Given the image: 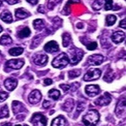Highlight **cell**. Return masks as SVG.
I'll use <instances>...</instances> for the list:
<instances>
[{
  "label": "cell",
  "instance_id": "1",
  "mask_svg": "<svg viewBox=\"0 0 126 126\" xmlns=\"http://www.w3.org/2000/svg\"><path fill=\"white\" fill-rule=\"evenodd\" d=\"M100 115L96 110H90L82 118V121L86 126H95L99 121Z\"/></svg>",
  "mask_w": 126,
  "mask_h": 126
},
{
  "label": "cell",
  "instance_id": "2",
  "mask_svg": "<svg viewBox=\"0 0 126 126\" xmlns=\"http://www.w3.org/2000/svg\"><path fill=\"white\" fill-rule=\"evenodd\" d=\"M68 53L70 55L69 62L72 65L78 64L82 60L84 56V52L80 49L73 48L68 50Z\"/></svg>",
  "mask_w": 126,
  "mask_h": 126
},
{
  "label": "cell",
  "instance_id": "3",
  "mask_svg": "<svg viewBox=\"0 0 126 126\" xmlns=\"http://www.w3.org/2000/svg\"><path fill=\"white\" fill-rule=\"evenodd\" d=\"M69 63V57L65 53H62L54 59L52 64L54 68H61L66 66Z\"/></svg>",
  "mask_w": 126,
  "mask_h": 126
},
{
  "label": "cell",
  "instance_id": "4",
  "mask_svg": "<svg viewBox=\"0 0 126 126\" xmlns=\"http://www.w3.org/2000/svg\"><path fill=\"white\" fill-rule=\"evenodd\" d=\"M101 71L98 68H90L87 71L84 77L85 81H91L97 80L100 78Z\"/></svg>",
  "mask_w": 126,
  "mask_h": 126
},
{
  "label": "cell",
  "instance_id": "5",
  "mask_svg": "<svg viewBox=\"0 0 126 126\" xmlns=\"http://www.w3.org/2000/svg\"><path fill=\"white\" fill-rule=\"evenodd\" d=\"M31 122L34 126H46L47 121L45 116L40 113H35L32 116Z\"/></svg>",
  "mask_w": 126,
  "mask_h": 126
},
{
  "label": "cell",
  "instance_id": "6",
  "mask_svg": "<svg viewBox=\"0 0 126 126\" xmlns=\"http://www.w3.org/2000/svg\"><path fill=\"white\" fill-rule=\"evenodd\" d=\"M111 95L108 92H105L103 95H101L96 100H95L94 103L95 105H99V106H106L111 102Z\"/></svg>",
  "mask_w": 126,
  "mask_h": 126
},
{
  "label": "cell",
  "instance_id": "7",
  "mask_svg": "<svg viewBox=\"0 0 126 126\" xmlns=\"http://www.w3.org/2000/svg\"><path fill=\"white\" fill-rule=\"evenodd\" d=\"M24 64V61L22 59H13L6 63V66L14 70H19Z\"/></svg>",
  "mask_w": 126,
  "mask_h": 126
},
{
  "label": "cell",
  "instance_id": "8",
  "mask_svg": "<svg viewBox=\"0 0 126 126\" xmlns=\"http://www.w3.org/2000/svg\"><path fill=\"white\" fill-rule=\"evenodd\" d=\"M104 57L101 54H95L90 56L87 59V63L90 66H99L102 63Z\"/></svg>",
  "mask_w": 126,
  "mask_h": 126
},
{
  "label": "cell",
  "instance_id": "9",
  "mask_svg": "<svg viewBox=\"0 0 126 126\" xmlns=\"http://www.w3.org/2000/svg\"><path fill=\"white\" fill-rule=\"evenodd\" d=\"M85 90L86 94L90 97L96 96L100 93V87L97 85H87Z\"/></svg>",
  "mask_w": 126,
  "mask_h": 126
},
{
  "label": "cell",
  "instance_id": "10",
  "mask_svg": "<svg viewBox=\"0 0 126 126\" xmlns=\"http://www.w3.org/2000/svg\"><path fill=\"white\" fill-rule=\"evenodd\" d=\"M44 49L46 52L49 53H53L58 51L59 46L56 41L52 40L47 43L44 47Z\"/></svg>",
  "mask_w": 126,
  "mask_h": 126
},
{
  "label": "cell",
  "instance_id": "11",
  "mask_svg": "<svg viewBox=\"0 0 126 126\" xmlns=\"http://www.w3.org/2000/svg\"><path fill=\"white\" fill-rule=\"evenodd\" d=\"M42 99L41 93L39 90H35L32 91L28 97L29 101L32 104H36L39 102Z\"/></svg>",
  "mask_w": 126,
  "mask_h": 126
},
{
  "label": "cell",
  "instance_id": "12",
  "mask_svg": "<svg viewBox=\"0 0 126 126\" xmlns=\"http://www.w3.org/2000/svg\"><path fill=\"white\" fill-rule=\"evenodd\" d=\"M48 57L47 55L43 53L36 54L34 57V63L38 66H43L47 63Z\"/></svg>",
  "mask_w": 126,
  "mask_h": 126
},
{
  "label": "cell",
  "instance_id": "13",
  "mask_svg": "<svg viewBox=\"0 0 126 126\" xmlns=\"http://www.w3.org/2000/svg\"><path fill=\"white\" fill-rule=\"evenodd\" d=\"M111 39L113 42L115 44H119L122 42L125 39V32L122 31H118L113 32L111 36Z\"/></svg>",
  "mask_w": 126,
  "mask_h": 126
},
{
  "label": "cell",
  "instance_id": "14",
  "mask_svg": "<svg viewBox=\"0 0 126 126\" xmlns=\"http://www.w3.org/2000/svg\"><path fill=\"white\" fill-rule=\"evenodd\" d=\"M17 85V81L15 79L9 78L4 82V85L7 90L13 91L15 89Z\"/></svg>",
  "mask_w": 126,
  "mask_h": 126
},
{
  "label": "cell",
  "instance_id": "15",
  "mask_svg": "<svg viewBox=\"0 0 126 126\" xmlns=\"http://www.w3.org/2000/svg\"><path fill=\"white\" fill-rule=\"evenodd\" d=\"M126 109V99L123 98L117 103L115 112L118 117H119L124 113Z\"/></svg>",
  "mask_w": 126,
  "mask_h": 126
},
{
  "label": "cell",
  "instance_id": "16",
  "mask_svg": "<svg viewBox=\"0 0 126 126\" xmlns=\"http://www.w3.org/2000/svg\"><path fill=\"white\" fill-rule=\"evenodd\" d=\"M13 111L14 114H17L25 110V107L23 104L17 101H14L12 104Z\"/></svg>",
  "mask_w": 126,
  "mask_h": 126
},
{
  "label": "cell",
  "instance_id": "17",
  "mask_svg": "<svg viewBox=\"0 0 126 126\" xmlns=\"http://www.w3.org/2000/svg\"><path fill=\"white\" fill-rule=\"evenodd\" d=\"M0 18L3 21L6 23H11L13 21L11 14L8 10L3 11L0 15Z\"/></svg>",
  "mask_w": 126,
  "mask_h": 126
},
{
  "label": "cell",
  "instance_id": "18",
  "mask_svg": "<svg viewBox=\"0 0 126 126\" xmlns=\"http://www.w3.org/2000/svg\"><path fill=\"white\" fill-rule=\"evenodd\" d=\"M30 15V14L23 8H19L15 11L16 17L20 19H24L28 17Z\"/></svg>",
  "mask_w": 126,
  "mask_h": 126
},
{
  "label": "cell",
  "instance_id": "19",
  "mask_svg": "<svg viewBox=\"0 0 126 126\" xmlns=\"http://www.w3.org/2000/svg\"><path fill=\"white\" fill-rule=\"evenodd\" d=\"M74 101L72 99H67L62 105V109L67 112H70L74 108Z\"/></svg>",
  "mask_w": 126,
  "mask_h": 126
},
{
  "label": "cell",
  "instance_id": "20",
  "mask_svg": "<svg viewBox=\"0 0 126 126\" xmlns=\"http://www.w3.org/2000/svg\"><path fill=\"white\" fill-rule=\"evenodd\" d=\"M115 78V74L111 69H108L103 77V80L107 82H111Z\"/></svg>",
  "mask_w": 126,
  "mask_h": 126
},
{
  "label": "cell",
  "instance_id": "21",
  "mask_svg": "<svg viewBox=\"0 0 126 126\" xmlns=\"http://www.w3.org/2000/svg\"><path fill=\"white\" fill-rule=\"evenodd\" d=\"M66 120L63 117L59 116L53 120L51 126H65Z\"/></svg>",
  "mask_w": 126,
  "mask_h": 126
},
{
  "label": "cell",
  "instance_id": "22",
  "mask_svg": "<svg viewBox=\"0 0 126 126\" xmlns=\"http://www.w3.org/2000/svg\"><path fill=\"white\" fill-rule=\"evenodd\" d=\"M30 34H31V31L29 28L28 27H25L17 32V36L21 39H23V38L28 37Z\"/></svg>",
  "mask_w": 126,
  "mask_h": 126
},
{
  "label": "cell",
  "instance_id": "23",
  "mask_svg": "<svg viewBox=\"0 0 126 126\" xmlns=\"http://www.w3.org/2000/svg\"><path fill=\"white\" fill-rule=\"evenodd\" d=\"M33 26L34 29L38 31H41L42 30L44 29L45 26L43 20L42 19H36L34 20L33 21Z\"/></svg>",
  "mask_w": 126,
  "mask_h": 126
},
{
  "label": "cell",
  "instance_id": "24",
  "mask_svg": "<svg viewBox=\"0 0 126 126\" xmlns=\"http://www.w3.org/2000/svg\"><path fill=\"white\" fill-rule=\"evenodd\" d=\"M107 0H95L92 5L93 9L95 10H100L104 6Z\"/></svg>",
  "mask_w": 126,
  "mask_h": 126
},
{
  "label": "cell",
  "instance_id": "25",
  "mask_svg": "<svg viewBox=\"0 0 126 126\" xmlns=\"http://www.w3.org/2000/svg\"><path fill=\"white\" fill-rule=\"evenodd\" d=\"M13 43V40L9 35H3L0 38V44L3 46H8Z\"/></svg>",
  "mask_w": 126,
  "mask_h": 126
},
{
  "label": "cell",
  "instance_id": "26",
  "mask_svg": "<svg viewBox=\"0 0 126 126\" xmlns=\"http://www.w3.org/2000/svg\"><path fill=\"white\" fill-rule=\"evenodd\" d=\"M61 93L59 90H56V89H51L48 92V96L50 98H52L54 100H58L59 97L60 96Z\"/></svg>",
  "mask_w": 126,
  "mask_h": 126
},
{
  "label": "cell",
  "instance_id": "27",
  "mask_svg": "<svg viewBox=\"0 0 126 126\" xmlns=\"http://www.w3.org/2000/svg\"><path fill=\"white\" fill-rule=\"evenodd\" d=\"M24 52V49L21 47H15L10 49L9 54L13 56H17L21 54Z\"/></svg>",
  "mask_w": 126,
  "mask_h": 126
},
{
  "label": "cell",
  "instance_id": "28",
  "mask_svg": "<svg viewBox=\"0 0 126 126\" xmlns=\"http://www.w3.org/2000/svg\"><path fill=\"white\" fill-rule=\"evenodd\" d=\"M62 44L64 47H68L71 42V37L70 34H68V32H64L62 35Z\"/></svg>",
  "mask_w": 126,
  "mask_h": 126
},
{
  "label": "cell",
  "instance_id": "29",
  "mask_svg": "<svg viewBox=\"0 0 126 126\" xmlns=\"http://www.w3.org/2000/svg\"><path fill=\"white\" fill-rule=\"evenodd\" d=\"M9 109H8L7 105H4L0 109V119L3 118L8 117L9 115Z\"/></svg>",
  "mask_w": 126,
  "mask_h": 126
},
{
  "label": "cell",
  "instance_id": "30",
  "mask_svg": "<svg viewBox=\"0 0 126 126\" xmlns=\"http://www.w3.org/2000/svg\"><path fill=\"white\" fill-rule=\"evenodd\" d=\"M117 17L113 15H109L106 17V24L107 26H112L115 24Z\"/></svg>",
  "mask_w": 126,
  "mask_h": 126
},
{
  "label": "cell",
  "instance_id": "31",
  "mask_svg": "<svg viewBox=\"0 0 126 126\" xmlns=\"http://www.w3.org/2000/svg\"><path fill=\"white\" fill-rule=\"evenodd\" d=\"M81 75V70L79 69L74 70L68 72V76L70 79H74L78 78Z\"/></svg>",
  "mask_w": 126,
  "mask_h": 126
},
{
  "label": "cell",
  "instance_id": "32",
  "mask_svg": "<svg viewBox=\"0 0 126 126\" xmlns=\"http://www.w3.org/2000/svg\"><path fill=\"white\" fill-rule=\"evenodd\" d=\"M62 0H49L48 3V9L52 10L54 6H56L57 4L61 2Z\"/></svg>",
  "mask_w": 126,
  "mask_h": 126
},
{
  "label": "cell",
  "instance_id": "33",
  "mask_svg": "<svg viewBox=\"0 0 126 126\" xmlns=\"http://www.w3.org/2000/svg\"><path fill=\"white\" fill-rule=\"evenodd\" d=\"M113 0H107L104 5V9L106 11H108L113 9Z\"/></svg>",
  "mask_w": 126,
  "mask_h": 126
},
{
  "label": "cell",
  "instance_id": "34",
  "mask_svg": "<svg viewBox=\"0 0 126 126\" xmlns=\"http://www.w3.org/2000/svg\"><path fill=\"white\" fill-rule=\"evenodd\" d=\"M97 43L95 42H91L90 43H89L88 44H87L86 48L89 50H94L97 48Z\"/></svg>",
  "mask_w": 126,
  "mask_h": 126
},
{
  "label": "cell",
  "instance_id": "35",
  "mask_svg": "<svg viewBox=\"0 0 126 126\" xmlns=\"http://www.w3.org/2000/svg\"><path fill=\"white\" fill-rule=\"evenodd\" d=\"M8 97H9V94L7 93L5 91H0V102H3L6 100Z\"/></svg>",
  "mask_w": 126,
  "mask_h": 126
},
{
  "label": "cell",
  "instance_id": "36",
  "mask_svg": "<svg viewBox=\"0 0 126 126\" xmlns=\"http://www.w3.org/2000/svg\"><path fill=\"white\" fill-rule=\"evenodd\" d=\"M84 103H80L78 105V108H77V109H76V113H80L81 111L84 110Z\"/></svg>",
  "mask_w": 126,
  "mask_h": 126
},
{
  "label": "cell",
  "instance_id": "37",
  "mask_svg": "<svg viewBox=\"0 0 126 126\" xmlns=\"http://www.w3.org/2000/svg\"><path fill=\"white\" fill-rule=\"evenodd\" d=\"M61 88L64 92H67L70 89V86H69L68 85L66 84H61L60 85Z\"/></svg>",
  "mask_w": 126,
  "mask_h": 126
},
{
  "label": "cell",
  "instance_id": "38",
  "mask_svg": "<svg viewBox=\"0 0 126 126\" xmlns=\"http://www.w3.org/2000/svg\"><path fill=\"white\" fill-rule=\"evenodd\" d=\"M80 86V84L78 82H75L74 84H72L71 86H70V89L72 90V91H74L76 90H77L79 88V87Z\"/></svg>",
  "mask_w": 126,
  "mask_h": 126
},
{
  "label": "cell",
  "instance_id": "39",
  "mask_svg": "<svg viewBox=\"0 0 126 126\" xmlns=\"http://www.w3.org/2000/svg\"><path fill=\"white\" fill-rule=\"evenodd\" d=\"M19 1L20 0H5V1L9 5H14V4L19 2Z\"/></svg>",
  "mask_w": 126,
  "mask_h": 126
},
{
  "label": "cell",
  "instance_id": "40",
  "mask_svg": "<svg viewBox=\"0 0 126 126\" xmlns=\"http://www.w3.org/2000/svg\"><path fill=\"white\" fill-rule=\"evenodd\" d=\"M119 26L123 29H126V19H123L121 20L119 23Z\"/></svg>",
  "mask_w": 126,
  "mask_h": 126
},
{
  "label": "cell",
  "instance_id": "41",
  "mask_svg": "<svg viewBox=\"0 0 126 126\" xmlns=\"http://www.w3.org/2000/svg\"><path fill=\"white\" fill-rule=\"evenodd\" d=\"M50 105H51L50 102L48 100H44L43 104V105L45 108H48L50 106Z\"/></svg>",
  "mask_w": 126,
  "mask_h": 126
},
{
  "label": "cell",
  "instance_id": "42",
  "mask_svg": "<svg viewBox=\"0 0 126 126\" xmlns=\"http://www.w3.org/2000/svg\"><path fill=\"white\" fill-rule=\"evenodd\" d=\"M38 11L40 13L42 14H44L45 13V11H44V7L42 5H40L38 8Z\"/></svg>",
  "mask_w": 126,
  "mask_h": 126
},
{
  "label": "cell",
  "instance_id": "43",
  "mask_svg": "<svg viewBox=\"0 0 126 126\" xmlns=\"http://www.w3.org/2000/svg\"><path fill=\"white\" fill-rule=\"evenodd\" d=\"M52 80L50 79H46V80H44V83L46 85H50L52 84Z\"/></svg>",
  "mask_w": 126,
  "mask_h": 126
},
{
  "label": "cell",
  "instance_id": "44",
  "mask_svg": "<svg viewBox=\"0 0 126 126\" xmlns=\"http://www.w3.org/2000/svg\"><path fill=\"white\" fill-rule=\"evenodd\" d=\"M26 1L33 5H36L38 2V0H26Z\"/></svg>",
  "mask_w": 126,
  "mask_h": 126
},
{
  "label": "cell",
  "instance_id": "45",
  "mask_svg": "<svg viewBox=\"0 0 126 126\" xmlns=\"http://www.w3.org/2000/svg\"><path fill=\"white\" fill-rule=\"evenodd\" d=\"M12 126V125H11V124L10 123H7L5 124V125H3V126Z\"/></svg>",
  "mask_w": 126,
  "mask_h": 126
},
{
  "label": "cell",
  "instance_id": "46",
  "mask_svg": "<svg viewBox=\"0 0 126 126\" xmlns=\"http://www.w3.org/2000/svg\"><path fill=\"white\" fill-rule=\"evenodd\" d=\"M2 31V28L1 26L0 25V32H1Z\"/></svg>",
  "mask_w": 126,
  "mask_h": 126
},
{
  "label": "cell",
  "instance_id": "47",
  "mask_svg": "<svg viewBox=\"0 0 126 126\" xmlns=\"http://www.w3.org/2000/svg\"><path fill=\"white\" fill-rule=\"evenodd\" d=\"M1 5H2V2L0 1V7L1 6Z\"/></svg>",
  "mask_w": 126,
  "mask_h": 126
},
{
  "label": "cell",
  "instance_id": "48",
  "mask_svg": "<svg viewBox=\"0 0 126 126\" xmlns=\"http://www.w3.org/2000/svg\"><path fill=\"white\" fill-rule=\"evenodd\" d=\"M15 126H21L20 125H16Z\"/></svg>",
  "mask_w": 126,
  "mask_h": 126
},
{
  "label": "cell",
  "instance_id": "49",
  "mask_svg": "<svg viewBox=\"0 0 126 126\" xmlns=\"http://www.w3.org/2000/svg\"><path fill=\"white\" fill-rule=\"evenodd\" d=\"M24 126H28V125H24Z\"/></svg>",
  "mask_w": 126,
  "mask_h": 126
}]
</instances>
